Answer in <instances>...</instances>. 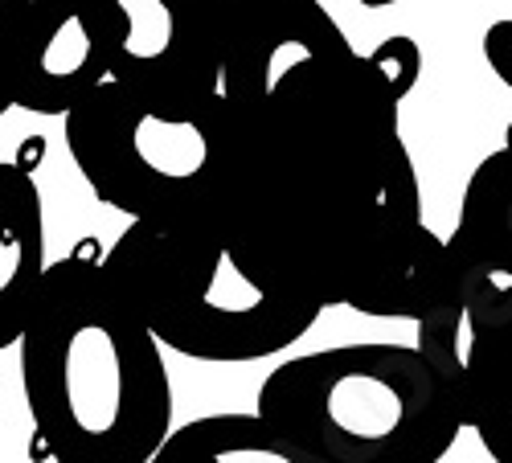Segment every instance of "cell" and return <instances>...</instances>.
<instances>
[{
    "label": "cell",
    "mask_w": 512,
    "mask_h": 463,
    "mask_svg": "<svg viewBox=\"0 0 512 463\" xmlns=\"http://www.w3.org/2000/svg\"><path fill=\"white\" fill-rule=\"evenodd\" d=\"M447 259L463 308L512 304V148L488 152L467 177Z\"/></svg>",
    "instance_id": "ba28073f"
},
{
    "label": "cell",
    "mask_w": 512,
    "mask_h": 463,
    "mask_svg": "<svg viewBox=\"0 0 512 463\" xmlns=\"http://www.w3.org/2000/svg\"><path fill=\"white\" fill-rule=\"evenodd\" d=\"M259 414L291 463H439L463 414L418 345H340L267 373Z\"/></svg>",
    "instance_id": "3957f363"
},
{
    "label": "cell",
    "mask_w": 512,
    "mask_h": 463,
    "mask_svg": "<svg viewBox=\"0 0 512 463\" xmlns=\"http://www.w3.org/2000/svg\"><path fill=\"white\" fill-rule=\"evenodd\" d=\"M152 463H291L283 439L254 414H209L168 431Z\"/></svg>",
    "instance_id": "30bf717a"
},
{
    "label": "cell",
    "mask_w": 512,
    "mask_h": 463,
    "mask_svg": "<svg viewBox=\"0 0 512 463\" xmlns=\"http://www.w3.org/2000/svg\"><path fill=\"white\" fill-rule=\"evenodd\" d=\"M365 9H390V5H398V0H361Z\"/></svg>",
    "instance_id": "5bb4252c"
},
{
    "label": "cell",
    "mask_w": 512,
    "mask_h": 463,
    "mask_svg": "<svg viewBox=\"0 0 512 463\" xmlns=\"http://www.w3.org/2000/svg\"><path fill=\"white\" fill-rule=\"evenodd\" d=\"M480 50H484L488 70L512 91V21H492V25L484 29Z\"/></svg>",
    "instance_id": "4fadbf2b"
},
{
    "label": "cell",
    "mask_w": 512,
    "mask_h": 463,
    "mask_svg": "<svg viewBox=\"0 0 512 463\" xmlns=\"http://www.w3.org/2000/svg\"><path fill=\"white\" fill-rule=\"evenodd\" d=\"M25 13H29V0H0V115L17 107Z\"/></svg>",
    "instance_id": "8fae6325"
},
{
    "label": "cell",
    "mask_w": 512,
    "mask_h": 463,
    "mask_svg": "<svg viewBox=\"0 0 512 463\" xmlns=\"http://www.w3.org/2000/svg\"><path fill=\"white\" fill-rule=\"evenodd\" d=\"M222 103L263 95L308 58L353 46L320 0H218Z\"/></svg>",
    "instance_id": "52a82bcc"
},
{
    "label": "cell",
    "mask_w": 512,
    "mask_h": 463,
    "mask_svg": "<svg viewBox=\"0 0 512 463\" xmlns=\"http://www.w3.org/2000/svg\"><path fill=\"white\" fill-rule=\"evenodd\" d=\"M46 205L33 173L0 160V349H13L46 275Z\"/></svg>",
    "instance_id": "9c48e42d"
},
{
    "label": "cell",
    "mask_w": 512,
    "mask_h": 463,
    "mask_svg": "<svg viewBox=\"0 0 512 463\" xmlns=\"http://www.w3.org/2000/svg\"><path fill=\"white\" fill-rule=\"evenodd\" d=\"M369 54H373V62L381 66V74L394 82V91L406 99V95L414 91L418 74H422V50H418V41L406 37V33H394V37L381 41V46H373Z\"/></svg>",
    "instance_id": "7c38bea8"
},
{
    "label": "cell",
    "mask_w": 512,
    "mask_h": 463,
    "mask_svg": "<svg viewBox=\"0 0 512 463\" xmlns=\"http://www.w3.org/2000/svg\"><path fill=\"white\" fill-rule=\"evenodd\" d=\"M33 451L58 463H152L173 427V382L152 328L78 242L50 263L17 336Z\"/></svg>",
    "instance_id": "7a4b0ae2"
},
{
    "label": "cell",
    "mask_w": 512,
    "mask_h": 463,
    "mask_svg": "<svg viewBox=\"0 0 512 463\" xmlns=\"http://www.w3.org/2000/svg\"><path fill=\"white\" fill-rule=\"evenodd\" d=\"M103 267L160 349L193 361L246 365L275 357L324 316L316 304L254 283L205 214L132 218L103 250Z\"/></svg>",
    "instance_id": "277c9868"
},
{
    "label": "cell",
    "mask_w": 512,
    "mask_h": 463,
    "mask_svg": "<svg viewBox=\"0 0 512 463\" xmlns=\"http://www.w3.org/2000/svg\"><path fill=\"white\" fill-rule=\"evenodd\" d=\"M222 99H189L107 74L66 115L87 189L123 218L205 214Z\"/></svg>",
    "instance_id": "5b68a950"
},
{
    "label": "cell",
    "mask_w": 512,
    "mask_h": 463,
    "mask_svg": "<svg viewBox=\"0 0 512 463\" xmlns=\"http://www.w3.org/2000/svg\"><path fill=\"white\" fill-rule=\"evenodd\" d=\"M205 218L254 283L316 308L418 320L455 283L422 218L402 95L353 46L222 103Z\"/></svg>",
    "instance_id": "6da1fadb"
},
{
    "label": "cell",
    "mask_w": 512,
    "mask_h": 463,
    "mask_svg": "<svg viewBox=\"0 0 512 463\" xmlns=\"http://www.w3.org/2000/svg\"><path fill=\"white\" fill-rule=\"evenodd\" d=\"M504 144H508V148H512V123H508V132H504Z\"/></svg>",
    "instance_id": "9a60e30c"
},
{
    "label": "cell",
    "mask_w": 512,
    "mask_h": 463,
    "mask_svg": "<svg viewBox=\"0 0 512 463\" xmlns=\"http://www.w3.org/2000/svg\"><path fill=\"white\" fill-rule=\"evenodd\" d=\"M115 41V0H29L17 107L50 119L66 115L95 82L111 74Z\"/></svg>",
    "instance_id": "8992f818"
}]
</instances>
